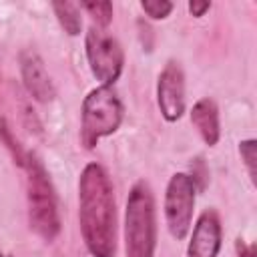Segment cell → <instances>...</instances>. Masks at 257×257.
<instances>
[{
  "mask_svg": "<svg viewBox=\"0 0 257 257\" xmlns=\"http://www.w3.org/2000/svg\"><path fill=\"white\" fill-rule=\"evenodd\" d=\"M78 217L86 249L92 257H112L116 249V211L106 171L90 163L78 181Z\"/></svg>",
  "mask_w": 257,
  "mask_h": 257,
  "instance_id": "obj_1",
  "label": "cell"
},
{
  "mask_svg": "<svg viewBox=\"0 0 257 257\" xmlns=\"http://www.w3.org/2000/svg\"><path fill=\"white\" fill-rule=\"evenodd\" d=\"M22 167L26 169V199L30 227L44 241H52L60 231V219L56 195L48 179V173L38 161V157L32 153H26Z\"/></svg>",
  "mask_w": 257,
  "mask_h": 257,
  "instance_id": "obj_2",
  "label": "cell"
},
{
  "mask_svg": "<svg viewBox=\"0 0 257 257\" xmlns=\"http://www.w3.org/2000/svg\"><path fill=\"white\" fill-rule=\"evenodd\" d=\"M155 243H157L155 199L151 187L145 181H141L131 189L126 201V213H124L126 257H153Z\"/></svg>",
  "mask_w": 257,
  "mask_h": 257,
  "instance_id": "obj_3",
  "label": "cell"
},
{
  "mask_svg": "<svg viewBox=\"0 0 257 257\" xmlns=\"http://www.w3.org/2000/svg\"><path fill=\"white\" fill-rule=\"evenodd\" d=\"M122 120V104L110 86H98L88 92L82 104L80 141L92 149L102 137L114 133Z\"/></svg>",
  "mask_w": 257,
  "mask_h": 257,
  "instance_id": "obj_4",
  "label": "cell"
},
{
  "mask_svg": "<svg viewBox=\"0 0 257 257\" xmlns=\"http://www.w3.org/2000/svg\"><path fill=\"white\" fill-rule=\"evenodd\" d=\"M86 58L92 74L104 86L112 84L118 78L124 62L122 48L116 42V38L108 36L104 30L94 26L86 32Z\"/></svg>",
  "mask_w": 257,
  "mask_h": 257,
  "instance_id": "obj_5",
  "label": "cell"
},
{
  "mask_svg": "<svg viewBox=\"0 0 257 257\" xmlns=\"http://www.w3.org/2000/svg\"><path fill=\"white\" fill-rule=\"evenodd\" d=\"M195 207V181L189 175H175L169 181L165 195V217L167 227L175 239H185L191 229Z\"/></svg>",
  "mask_w": 257,
  "mask_h": 257,
  "instance_id": "obj_6",
  "label": "cell"
},
{
  "mask_svg": "<svg viewBox=\"0 0 257 257\" xmlns=\"http://www.w3.org/2000/svg\"><path fill=\"white\" fill-rule=\"evenodd\" d=\"M159 106L167 120H177L185 112V76L177 62H167L159 76Z\"/></svg>",
  "mask_w": 257,
  "mask_h": 257,
  "instance_id": "obj_7",
  "label": "cell"
},
{
  "mask_svg": "<svg viewBox=\"0 0 257 257\" xmlns=\"http://www.w3.org/2000/svg\"><path fill=\"white\" fill-rule=\"evenodd\" d=\"M20 72L28 94L40 102H48L54 98V86L46 72L42 58L34 50H24L20 54Z\"/></svg>",
  "mask_w": 257,
  "mask_h": 257,
  "instance_id": "obj_8",
  "label": "cell"
},
{
  "mask_svg": "<svg viewBox=\"0 0 257 257\" xmlns=\"http://www.w3.org/2000/svg\"><path fill=\"white\" fill-rule=\"evenodd\" d=\"M221 247V225L215 211H205L193 231L187 257H217Z\"/></svg>",
  "mask_w": 257,
  "mask_h": 257,
  "instance_id": "obj_9",
  "label": "cell"
},
{
  "mask_svg": "<svg viewBox=\"0 0 257 257\" xmlns=\"http://www.w3.org/2000/svg\"><path fill=\"white\" fill-rule=\"evenodd\" d=\"M191 122L197 126L203 141L213 147L219 141V110L211 98H201L191 110Z\"/></svg>",
  "mask_w": 257,
  "mask_h": 257,
  "instance_id": "obj_10",
  "label": "cell"
},
{
  "mask_svg": "<svg viewBox=\"0 0 257 257\" xmlns=\"http://www.w3.org/2000/svg\"><path fill=\"white\" fill-rule=\"evenodd\" d=\"M52 10H54L60 26L70 36H74V34L80 32L82 22H80V12H78V6L76 4H72V2H54L52 4Z\"/></svg>",
  "mask_w": 257,
  "mask_h": 257,
  "instance_id": "obj_11",
  "label": "cell"
},
{
  "mask_svg": "<svg viewBox=\"0 0 257 257\" xmlns=\"http://www.w3.org/2000/svg\"><path fill=\"white\" fill-rule=\"evenodd\" d=\"M80 8H84L92 16V20L102 28L108 26L112 20V4L110 2H82Z\"/></svg>",
  "mask_w": 257,
  "mask_h": 257,
  "instance_id": "obj_12",
  "label": "cell"
},
{
  "mask_svg": "<svg viewBox=\"0 0 257 257\" xmlns=\"http://www.w3.org/2000/svg\"><path fill=\"white\" fill-rule=\"evenodd\" d=\"M141 8L151 16V18H165L169 16V12L173 10V4L171 2H165V0H145L141 2Z\"/></svg>",
  "mask_w": 257,
  "mask_h": 257,
  "instance_id": "obj_13",
  "label": "cell"
},
{
  "mask_svg": "<svg viewBox=\"0 0 257 257\" xmlns=\"http://www.w3.org/2000/svg\"><path fill=\"white\" fill-rule=\"evenodd\" d=\"M239 151H241V157H243V163H245V167L249 171L251 181H255V141L241 143Z\"/></svg>",
  "mask_w": 257,
  "mask_h": 257,
  "instance_id": "obj_14",
  "label": "cell"
},
{
  "mask_svg": "<svg viewBox=\"0 0 257 257\" xmlns=\"http://www.w3.org/2000/svg\"><path fill=\"white\" fill-rule=\"evenodd\" d=\"M211 8V4L209 2H189V12L193 14V16H203L207 10Z\"/></svg>",
  "mask_w": 257,
  "mask_h": 257,
  "instance_id": "obj_15",
  "label": "cell"
},
{
  "mask_svg": "<svg viewBox=\"0 0 257 257\" xmlns=\"http://www.w3.org/2000/svg\"><path fill=\"white\" fill-rule=\"evenodd\" d=\"M237 255L239 257H255V247L247 245L243 239H237Z\"/></svg>",
  "mask_w": 257,
  "mask_h": 257,
  "instance_id": "obj_16",
  "label": "cell"
},
{
  "mask_svg": "<svg viewBox=\"0 0 257 257\" xmlns=\"http://www.w3.org/2000/svg\"><path fill=\"white\" fill-rule=\"evenodd\" d=\"M0 257H2V255H0Z\"/></svg>",
  "mask_w": 257,
  "mask_h": 257,
  "instance_id": "obj_17",
  "label": "cell"
}]
</instances>
